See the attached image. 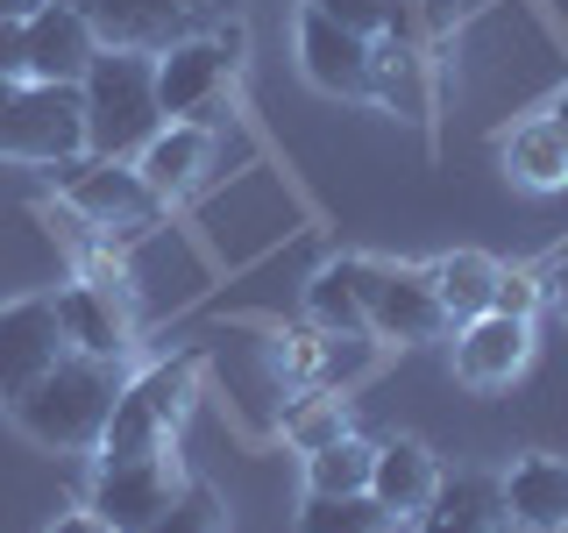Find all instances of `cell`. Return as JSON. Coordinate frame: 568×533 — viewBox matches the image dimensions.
<instances>
[{"label": "cell", "instance_id": "6da1fadb", "mask_svg": "<svg viewBox=\"0 0 568 533\" xmlns=\"http://www.w3.org/2000/svg\"><path fill=\"white\" fill-rule=\"evenodd\" d=\"M121 384H129L121 363H100V355L71 349L58 370H43V378L22 391V399H8V413L29 441H43V449H58V455H79V449H100Z\"/></svg>", "mask_w": 568, "mask_h": 533}, {"label": "cell", "instance_id": "7a4b0ae2", "mask_svg": "<svg viewBox=\"0 0 568 533\" xmlns=\"http://www.w3.org/2000/svg\"><path fill=\"white\" fill-rule=\"evenodd\" d=\"M85 100V150L106 164H129L142 157V142L164 129V107H156V58L150 50H114L100 43V58L79 79Z\"/></svg>", "mask_w": 568, "mask_h": 533}, {"label": "cell", "instance_id": "3957f363", "mask_svg": "<svg viewBox=\"0 0 568 533\" xmlns=\"http://www.w3.org/2000/svg\"><path fill=\"white\" fill-rule=\"evenodd\" d=\"M192 391H200V355H164L150 363L142 378L121 384L114 413H106V434H100V462H135V455H164L178 441V426L192 413Z\"/></svg>", "mask_w": 568, "mask_h": 533}, {"label": "cell", "instance_id": "277c9868", "mask_svg": "<svg viewBox=\"0 0 568 533\" xmlns=\"http://www.w3.org/2000/svg\"><path fill=\"white\" fill-rule=\"evenodd\" d=\"M0 157H29V164H71V157H85L79 86H43V79L0 86Z\"/></svg>", "mask_w": 568, "mask_h": 533}, {"label": "cell", "instance_id": "5b68a950", "mask_svg": "<svg viewBox=\"0 0 568 533\" xmlns=\"http://www.w3.org/2000/svg\"><path fill=\"white\" fill-rule=\"evenodd\" d=\"M71 8L93 22L100 43L114 50H150L164 58L185 36H206L221 22H242V0H71Z\"/></svg>", "mask_w": 568, "mask_h": 533}, {"label": "cell", "instance_id": "8992f818", "mask_svg": "<svg viewBox=\"0 0 568 533\" xmlns=\"http://www.w3.org/2000/svg\"><path fill=\"white\" fill-rule=\"evenodd\" d=\"M242 22H221L206 36H185V43H171L164 58H156V107H164V121H206L221 93L235 86L242 71Z\"/></svg>", "mask_w": 568, "mask_h": 533}, {"label": "cell", "instance_id": "52a82bcc", "mask_svg": "<svg viewBox=\"0 0 568 533\" xmlns=\"http://www.w3.org/2000/svg\"><path fill=\"white\" fill-rule=\"evenodd\" d=\"M71 355L64 342V320H58V292H29V299H8L0 306V405L22 399V391L58 370Z\"/></svg>", "mask_w": 568, "mask_h": 533}, {"label": "cell", "instance_id": "ba28073f", "mask_svg": "<svg viewBox=\"0 0 568 533\" xmlns=\"http://www.w3.org/2000/svg\"><path fill=\"white\" fill-rule=\"evenodd\" d=\"M363 313L369 334H390V342H434L440 328H455L434 278L405 271V263H363Z\"/></svg>", "mask_w": 568, "mask_h": 533}, {"label": "cell", "instance_id": "9c48e42d", "mask_svg": "<svg viewBox=\"0 0 568 533\" xmlns=\"http://www.w3.org/2000/svg\"><path fill=\"white\" fill-rule=\"evenodd\" d=\"M178 491H185V470H178L171 449L164 455H135V462H100L93 505H85V512H100L114 533H142Z\"/></svg>", "mask_w": 568, "mask_h": 533}, {"label": "cell", "instance_id": "30bf717a", "mask_svg": "<svg viewBox=\"0 0 568 533\" xmlns=\"http://www.w3.org/2000/svg\"><path fill=\"white\" fill-rule=\"evenodd\" d=\"M64 213H79L85 228H100V235H135V228H150L156 213H164V200L150 192V178H142L135 164H106V157H93L85 171H71L64 185Z\"/></svg>", "mask_w": 568, "mask_h": 533}, {"label": "cell", "instance_id": "8fae6325", "mask_svg": "<svg viewBox=\"0 0 568 533\" xmlns=\"http://www.w3.org/2000/svg\"><path fill=\"white\" fill-rule=\"evenodd\" d=\"M58 320H64V342L79 355H100V363H121L135 342V306H129V284H64L58 292Z\"/></svg>", "mask_w": 568, "mask_h": 533}, {"label": "cell", "instance_id": "7c38bea8", "mask_svg": "<svg viewBox=\"0 0 568 533\" xmlns=\"http://www.w3.org/2000/svg\"><path fill=\"white\" fill-rule=\"evenodd\" d=\"M22 43H29V79H43V86H79L85 64L100 58V36L71 0H43L22 22Z\"/></svg>", "mask_w": 568, "mask_h": 533}, {"label": "cell", "instance_id": "4fadbf2b", "mask_svg": "<svg viewBox=\"0 0 568 533\" xmlns=\"http://www.w3.org/2000/svg\"><path fill=\"white\" fill-rule=\"evenodd\" d=\"M419 533H511L505 476H484V470L440 476L434 497H426V512H419Z\"/></svg>", "mask_w": 568, "mask_h": 533}, {"label": "cell", "instance_id": "5bb4252c", "mask_svg": "<svg viewBox=\"0 0 568 533\" xmlns=\"http://www.w3.org/2000/svg\"><path fill=\"white\" fill-rule=\"evenodd\" d=\"M298 64H306V79L320 93H369V36H355L342 22H327V14H298Z\"/></svg>", "mask_w": 568, "mask_h": 533}, {"label": "cell", "instance_id": "9a60e30c", "mask_svg": "<svg viewBox=\"0 0 568 533\" xmlns=\"http://www.w3.org/2000/svg\"><path fill=\"white\" fill-rule=\"evenodd\" d=\"M526 355H532V320H511V313H476V320H462V342H455V370L469 384H511L526 370Z\"/></svg>", "mask_w": 568, "mask_h": 533}, {"label": "cell", "instance_id": "2e32d148", "mask_svg": "<svg viewBox=\"0 0 568 533\" xmlns=\"http://www.w3.org/2000/svg\"><path fill=\"white\" fill-rule=\"evenodd\" d=\"M206 164H213L206 121H164V129L142 142V157H135V171L150 178L156 200H178V192H192V185L206 178Z\"/></svg>", "mask_w": 568, "mask_h": 533}, {"label": "cell", "instance_id": "e0dca14e", "mask_svg": "<svg viewBox=\"0 0 568 533\" xmlns=\"http://www.w3.org/2000/svg\"><path fill=\"white\" fill-rule=\"evenodd\" d=\"M434 484H440V462H434L426 441H390V449H377V462H369V497H377L390 520H419Z\"/></svg>", "mask_w": 568, "mask_h": 533}, {"label": "cell", "instance_id": "ac0fdd59", "mask_svg": "<svg viewBox=\"0 0 568 533\" xmlns=\"http://www.w3.org/2000/svg\"><path fill=\"white\" fill-rule=\"evenodd\" d=\"M505 505H511V526L561 533V520H568V462L561 455H526L519 470L505 476Z\"/></svg>", "mask_w": 568, "mask_h": 533}, {"label": "cell", "instance_id": "d6986e66", "mask_svg": "<svg viewBox=\"0 0 568 533\" xmlns=\"http://www.w3.org/2000/svg\"><path fill=\"white\" fill-rule=\"evenodd\" d=\"M369 93H377L390 114L426 121V107H434V93H426V58L413 43H398V36H377V43H369Z\"/></svg>", "mask_w": 568, "mask_h": 533}, {"label": "cell", "instance_id": "ffe728a7", "mask_svg": "<svg viewBox=\"0 0 568 533\" xmlns=\"http://www.w3.org/2000/svg\"><path fill=\"white\" fill-rule=\"evenodd\" d=\"M497 271H505V263H490L484 249H455V257H440L426 278H434V292H440V306H448V320H476V313H490Z\"/></svg>", "mask_w": 568, "mask_h": 533}, {"label": "cell", "instance_id": "44dd1931", "mask_svg": "<svg viewBox=\"0 0 568 533\" xmlns=\"http://www.w3.org/2000/svg\"><path fill=\"white\" fill-rule=\"evenodd\" d=\"M505 164L519 185L555 192V185H568V142L555 135V121H526V129L505 135Z\"/></svg>", "mask_w": 568, "mask_h": 533}, {"label": "cell", "instance_id": "7402d4cb", "mask_svg": "<svg viewBox=\"0 0 568 533\" xmlns=\"http://www.w3.org/2000/svg\"><path fill=\"white\" fill-rule=\"evenodd\" d=\"M313 320L334 334H369V313H363V257L348 263H327V271L313 278Z\"/></svg>", "mask_w": 568, "mask_h": 533}, {"label": "cell", "instance_id": "603a6c76", "mask_svg": "<svg viewBox=\"0 0 568 533\" xmlns=\"http://www.w3.org/2000/svg\"><path fill=\"white\" fill-rule=\"evenodd\" d=\"M390 526L398 520L369 491H342V497L306 491V512H298V533H390Z\"/></svg>", "mask_w": 568, "mask_h": 533}, {"label": "cell", "instance_id": "cb8c5ba5", "mask_svg": "<svg viewBox=\"0 0 568 533\" xmlns=\"http://www.w3.org/2000/svg\"><path fill=\"white\" fill-rule=\"evenodd\" d=\"M369 462H377V449H369V441H355V434H342V441H327V449L306 455V491H320V497L369 491Z\"/></svg>", "mask_w": 568, "mask_h": 533}, {"label": "cell", "instance_id": "d4e9b609", "mask_svg": "<svg viewBox=\"0 0 568 533\" xmlns=\"http://www.w3.org/2000/svg\"><path fill=\"white\" fill-rule=\"evenodd\" d=\"M142 533H227V505H221L213 484H192V476H185V491H178Z\"/></svg>", "mask_w": 568, "mask_h": 533}, {"label": "cell", "instance_id": "484cf974", "mask_svg": "<svg viewBox=\"0 0 568 533\" xmlns=\"http://www.w3.org/2000/svg\"><path fill=\"white\" fill-rule=\"evenodd\" d=\"M348 434V405L334 399V391H313V399H298L292 413H284V441L292 449H327V441H342Z\"/></svg>", "mask_w": 568, "mask_h": 533}, {"label": "cell", "instance_id": "4316f807", "mask_svg": "<svg viewBox=\"0 0 568 533\" xmlns=\"http://www.w3.org/2000/svg\"><path fill=\"white\" fill-rule=\"evenodd\" d=\"M313 14H327V22H342V29H355V36H398V22H405V0H306Z\"/></svg>", "mask_w": 568, "mask_h": 533}, {"label": "cell", "instance_id": "83f0119b", "mask_svg": "<svg viewBox=\"0 0 568 533\" xmlns=\"http://www.w3.org/2000/svg\"><path fill=\"white\" fill-rule=\"evenodd\" d=\"M547 284L532 271H497V292H490V313H511V320H532V306H540Z\"/></svg>", "mask_w": 568, "mask_h": 533}, {"label": "cell", "instance_id": "f1b7e54d", "mask_svg": "<svg viewBox=\"0 0 568 533\" xmlns=\"http://www.w3.org/2000/svg\"><path fill=\"white\" fill-rule=\"evenodd\" d=\"M29 79V43H22V22H0V86Z\"/></svg>", "mask_w": 568, "mask_h": 533}, {"label": "cell", "instance_id": "f546056e", "mask_svg": "<svg viewBox=\"0 0 568 533\" xmlns=\"http://www.w3.org/2000/svg\"><path fill=\"white\" fill-rule=\"evenodd\" d=\"M50 533H114V526H106L100 512H71V520H58V526H50Z\"/></svg>", "mask_w": 568, "mask_h": 533}, {"label": "cell", "instance_id": "4dcf8cb0", "mask_svg": "<svg viewBox=\"0 0 568 533\" xmlns=\"http://www.w3.org/2000/svg\"><path fill=\"white\" fill-rule=\"evenodd\" d=\"M547 292H555V306L568 320V249H561V263H555V278H547Z\"/></svg>", "mask_w": 568, "mask_h": 533}, {"label": "cell", "instance_id": "1f68e13d", "mask_svg": "<svg viewBox=\"0 0 568 533\" xmlns=\"http://www.w3.org/2000/svg\"><path fill=\"white\" fill-rule=\"evenodd\" d=\"M36 8H43V0H0V22H29Z\"/></svg>", "mask_w": 568, "mask_h": 533}, {"label": "cell", "instance_id": "d6a6232c", "mask_svg": "<svg viewBox=\"0 0 568 533\" xmlns=\"http://www.w3.org/2000/svg\"><path fill=\"white\" fill-rule=\"evenodd\" d=\"M547 121H555V135H561V142H568V93H561V100H555V107H547Z\"/></svg>", "mask_w": 568, "mask_h": 533}, {"label": "cell", "instance_id": "836d02e7", "mask_svg": "<svg viewBox=\"0 0 568 533\" xmlns=\"http://www.w3.org/2000/svg\"><path fill=\"white\" fill-rule=\"evenodd\" d=\"M561 533H568V520H561Z\"/></svg>", "mask_w": 568, "mask_h": 533}]
</instances>
